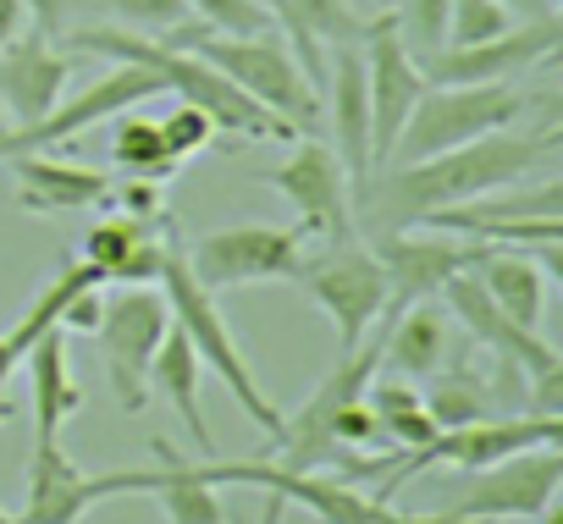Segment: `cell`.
Here are the masks:
<instances>
[{"label": "cell", "instance_id": "11", "mask_svg": "<svg viewBox=\"0 0 563 524\" xmlns=\"http://www.w3.org/2000/svg\"><path fill=\"white\" fill-rule=\"evenodd\" d=\"M172 332V310H166V293H155L150 282L144 288H117L100 310V348H106V381H111V398L122 414H144L150 403V359L161 348V337Z\"/></svg>", "mask_w": 563, "mask_h": 524}, {"label": "cell", "instance_id": "45", "mask_svg": "<svg viewBox=\"0 0 563 524\" xmlns=\"http://www.w3.org/2000/svg\"><path fill=\"white\" fill-rule=\"evenodd\" d=\"M371 7H382V12H387V7H393V0H371Z\"/></svg>", "mask_w": 563, "mask_h": 524}, {"label": "cell", "instance_id": "26", "mask_svg": "<svg viewBox=\"0 0 563 524\" xmlns=\"http://www.w3.org/2000/svg\"><path fill=\"white\" fill-rule=\"evenodd\" d=\"M199 376H205V365H199L194 343L172 326V332L161 337L155 359H150V392H161V398L177 409V420L188 425V436H194V447H199V458H221V447H216V436H210V420L199 414Z\"/></svg>", "mask_w": 563, "mask_h": 524}, {"label": "cell", "instance_id": "12", "mask_svg": "<svg viewBox=\"0 0 563 524\" xmlns=\"http://www.w3.org/2000/svg\"><path fill=\"white\" fill-rule=\"evenodd\" d=\"M265 182L294 204L305 237L316 243H349L360 237V221H354V182L338 160L332 144H321L316 133L310 138H294V155L288 160H276L265 171Z\"/></svg>", "mask_w": 563, "mask_h": 524}, {"label": "cell", "instance_id": "7", "mask_svg": "<svg viewBox=\"0 0 563 524\" xmlns=\"http://www.w3.org/2000/svg\"><path fill=\"white\" fill-rule=\"evenodd\" d=\"M563 486V442H541L525 453H508L486 469H470L459 491L431 513L437 524H503V519H536Z\"/></svg>", "mask_w": 563, "mask_h": 524}, {"label": "cell", "instance_id": "33", "mask_svg": "<svg viewBox=\"0 0 563 524\" xmlns=\"http://www.w3.org/2000/svg\"><path fill=\"white\" fill-rule=\"evenodd\" d=\"M514 29V12L503 0H448V34L442 45H486Z\"/></svg>", "mask_w": 563, "mask_h": 524}, {"label": "cell", "instance_id": "22", "mask_svg": "<svg viewBox=\"0 0 563 524\" xmlns=\"http://www.w3.org/2000/svg\"><path fill=\"white\" fill-rule=\"evenodd\" d=\"M166 237H172V221H139V215H106L84 232V254L89 266L100 271V282L111 288H144V282H161V259H166Z\"/></svg>", "mask_w": 563, "mask_h": 524}, {"label": "cell", "instance_id": "2", "mask_svg": "<svg viewBox=\"0 0 563 524\" xmlns=\"http://www.w3.org/2000/svg\"><path fill=\"white\" fill-rule=\"evenodd\" d=\"M78 51L89 56H111V62H139L161 78V89H172L183 105H199L221 138H243V144H294L299 133L282 122L276 111H265L254 94H243L227 73H216L205 56L194 51H177V45H161V40H144V34H128V29H67Z\"/></svg>", "mask_w": 563, "mask_h": 524}, {"label": "cell", "instance_id": "16", "mask_svg": "<svg viewBox=\"0 0 563 524\" xmlns=\"http://www.w3.org/2000/svg\"><path fill=\"white\" fill-rule=\"evenodd\" d=\"M365 243L376 248L382 271H387V288H393L387 310H404L415 299H437L459 271L481 266V254L492 248V243H475V237H459V232H437V226H426V232L398 226V232H376Z\"/></svg>", "mask_w": 563, "mask_h": 524}, {"label": "cell", "instance_id": "42", "mask_svg": "<svg viewBox=\"0 0 563 524\" xmlns=\"http://www.w3.org/2000/svg\"><path fill=\"white\" fill-rule=\"evenodd\" d=\"M536 524H563V508H558V497H552V502L536 513Z\"/></svg>", "mask_w": 563, "mask_h": 524}, {"label": "cell", "instance_id": "3", "mask_svg": "<svg viewBox=\"0 0 563 524\" xmlns=\"http://www.w3.org/2000/svg\"><path fill=\"white\" fill-rule=\"evenodd\" d=\"M161 45H177V51H194L205 56L216 73H227L243 94H254L265 111H276L299 138L321 133V89L305 78V67L294 62L288 40H276L271 29L265 34H210L205 23H177L172 34H161Z\"/></svg>", "mask_w": 563, "mask_h": 524}, {"label": "cell", "instance_id": "32", "mask_svg": "<svg viewBox=\"0 0 563 524\" xmlns=\"http://www.w3.org/2000/svg\"><path fill=\"white\" fill-rule=\"evenodd\" d=\"M365 403L376 409L382 436H393L398 447H420V442L437 436V425H431V414H426V398H420V387H409V381H376V376H371Z\"/></svg>", "mask_w": 563, "mask_h": 524}, {"label": "cell", "instance_id": "46", "mask_svg": "<svg viewBox=\"0 0 563 524\" xmlns=\"http://www.w3.org/2000/svg\"><path fill=\"white\" fill-rule=\"evenodd\" d=\"M0 133H7V116H0Z\"/></svg>", "mask_w": 563, "mask_h": 524}, {"label": "cell", "instance_id": "1", "mask_svg": "<svg viewBox=\"0 0 563 524\" xmlns=\"http://www.w3.org/2000/svg\"><path fill=\"white\" fill-rule=\"evenodd\" d=\"M558 116H547L541 127H497L481 133L470 144H453L442 155L409 160V166H376L365 182H354V221L360 237L376 232H398V226H420L431 210L481 199L492 188H508L519 177H530L541 160L558 155Z\"/></svg>", "mask_w": 563, "mask_h": 524}, {"label": "cell", "instance_id": "9", "mask_svg": "<svg viewBox=\"0 0 563 524\" xmlns=\"http://www.w3.org/2000/svg\"><path fill=\"white\" fill-rule=\"evenodd\" d=\"M155 464L139 469H78L62 447V436H34V464H29V491L18 524H78L111 497H150L155 491Z\"/></svg>", "mask_w": 563, "mask_h": 524}, {"label": "cell", "instance_id": "20", "mask_svg": "<svg viewBox=\"0 0 563 524\" xmlns=\"http://www.w3.org/2000/svg\"><path fill=\"white\" fill-rule=\"evenodd\" d=\"M321 122H332V149H338L349 182H365L371 177V94H365V56H360V45H332L327 51Z\"/></svg>", "mask_w": 563, "mask_h": 524}, {"label": "cell", "instance_id": "23", "mask_svg": "<svg viewBox=\"0 0 563 524\" xmlns=\"http://www.w3.org/2000/svg\"><path fill=\"white\" fill-rule=\"evenodd\" d=\"M7 166L18 171V204L34 215H67V210H95L111 199V171L95 166H73V160H51L45 149L29 155H7Z\"/></svg>", "mask_w": 563, "mask_h": 524}, {"label": "cell", "instance_id": "18", "mask_svg": "<svg viewBox=\"0 0 563 524\" xmlns=\"http://www.w3.org/2000/svg\"><path fill=\"white\" fill-rule=\"evenodd\" d=\"M437 299H442V310H448V315H453V321H459V326H464L492 359L525 370V381H536V376H558V370H563V354H558L541 332H525V326H514L508 315H497V304L486 299L475 266L459 271Z\"/></svg>", "mask_w": 563, "mask_h": 524}, {"label": "cell", "instance_id": "41", "mask_svg": "<svg viewBox=\"0 0 563 524\" xmlns=\"http://www.w3.org/2000/svg\"><path fill=\"white\" fill-rule=\"evenodd\" d=\"M503 7L519 18H541V12H558V0H503Z\"/></svg>", "mask_w": 563, "mask_h": 524}, {"label": "cell", "instance_id": "25", "mask_svg": "<svg viewBox=\"0 0 563 524\" xmlns=\"http://www.w3.org/2000/svg\"><path fill=\"white\" fill-rule=\"evenodd\" d=\"M486 299L497 304V315H508L525 332H541V310H547V271L536 266L530 248H486L475 266Z\"/></svg>", "mask_w": 563, "mask_h": 524}, {"label": "cell", "instance_id": "44", "mask_svg": "<svg viewBox=\"0 0 563 524\" xmlns=\"http://www.w3.org/2000/svg\"><path fill=\"white\" fill-rule=\"evenodd\" d=\"M0 524H18V513H7V508H0Z\"/></svg>", "mask_w": 563, "mask_h": 524}, {"label": "cell", "instance_id": "6", "mask_svg": "<svg viewBox=\"0 0 563 524\" xmlns=\"http://www.w3.org/2000/svg\"><path fill=\"white\" fill-rule=\"evenodd\" d=\"M294 282L327 310V321L338 326V343L343 354L365 343V332L387 315V271L365 237H349V243H321V248H305Z\"/></svg>", "mask_w": 563, "mask_h": 524}, {"label": "cell", "instance_id": "43", "mask_svg": "<svg viewBox=\"0 0 563 524\" xmlns=\"http://www.w3.org/2000/svg\"><path fill=\"white\" fill-rule=\"evenodd\" d=\"M227 524H254V519H249V513H227ZM260 524H265V519H260Z\"/></svg>", "mask_w": 563, "mask_h": 524}, {"label": "cell", "instance_id": "24", "mask_svg": "<svg viewBox=\"0 0 563 524\" xmlns=\"http://www.w3.org/2000/svg\"><path fill=\"white\" fill-rule=\"evenodd\" d=\"M23 365H29L34 436H62V425L84 409V387H78V376L67 365V332H45L40 343H29Z\"/></svg>", "mask_w": 563, "mask_h": 524}, {"label": "cell", "instance_id": "30", "mask_svg": "<svg viewBox=\"0 0 563 524\" xmlns=\"http://www.w3.org/2000/svg\"><path fill=\"white\" fill-rule=\"evenodd\" d=\"M84 288H106V282H100V271L89 266V259H67V266H62V271H56V277H51L40 293H34V304L18 315V326H12L7 337H12V343L29 354V343H40L45 332H56L62 310H67V304L84 293Z\"/></svg>", "mask_w": 563, "mask_h": 524}, {"label": "cell", "instance_id": "40", "mask_svg": "<svg viewBox=\"0 0 563 524\" xmlns=\"http://www.w3.org/2000/svg\"><path fill=\"white\" fill-rule=\"evenodd\" d=\"M29 29V7L23 0H0V45H12Z\"/></svg>", "mask_w": 563, "mask_h": 524}, {"label": "cell", "instance_id": "38", "mask_svg": "<svg viewBox=\"0 0 563 524\" xmlns=\"http://www.w3.org/2000/svg\"><path fill=\"white\" fill-rule=\"evenodd\" d=\"M23 7H29L34 34L45 40H62L67 29H78V0H23Z\"/></svg>", "mask_w": 563, "mask_h": 524}, {"label": "cell", "instance_id": "28", "mask_svg": "<svg viewBox=\"0 0 563 524\" xmlns=\"http://www.w3.org/2000/svg\"><path fill=\"white\" fill-rule=\"evenodd\" d=\"M393 315L398 321L382 337V359L404 381H426L431 370H442V359H448V310L437 299H415V304H404Z\"/></svg>", "mask_w": 563, "mask_h": 524}, {"label": "cell", "instance_id": "35", "mask_svg": "<svg viewBox=\"0 0 563 524\" xmlns=\"http://www.w3.org/2000/svg\"><path fill=\"white\" fill-rule=\"evenodd\" d=\"M100 7H106L128 34H144V40H161V34H172L177 23H188V0H100Z\"/></svg>", "mask_w": 563, "mask_h": 524}, {"label": "cell", "instance_id": "13", "mask_svg": "<svg viewBox=\"0 0 563 524\" xmlns=\"http://www.w3.org/2000/svg\"><path fill=\"white\" fill-rule=\"evenodd\" d=\"M420 226L437 232H459L475 243H497V248H536V243H563V182H536L525 193H481L448 210H431Z\"/></svg>", "mask_w": 563, "mask_h": 524}, {"label": "cell", "instance_id": "37", "mask_svg": "<svg viewBox=\"0 0 563 524\" xmlns=\"http://www.w3.org/2000/svg\"><path fill=\"white\" fill-rule=\"evenodd\" d=\"M161 133H166V149L177 155V160H188V155H199V149H210L221 133H216V122L199 111V105H183L177 100V111L161 122Z\"/></svg>", "mask_w": 563, "mask_h": 524}, {"label": "cell", "instance_id": "29", "mask_svg": "<svg viewBox=\"0 0 563 524\" xmlns=\"http://www.w3.org/2000/svg\"><path fill=\"white\" fill-rule=\"evenodd\" d=\"M431 387L420 392L426 398V414L437 431H453V425H470V420H486L503 409V398L492 392V376H475V370H431L426 376Z\"/></svg>", "mask_w": 563, "mask_h": 524}, {"label": "cell", "instance_id": "5", "mask_svg": "<svg viewBox=\"0 0 563 524\" xmlns=\"http://www.w3.org/2000/svg\"><path fill=\"white\" fill-rule=\"evenodd\" d=\"M530 100L514 78L508 83H426V94L415 100L387 166H409V160H426V155H442L453 144H470L481 133H497V127H514L530 116Z\"/></svg>", "mask_w": 563, "mask_h": 524}, {"label": "cell", "instance_id": "21", "mask_svg": "<svg viewBox=\"0 0 563 524\" xmlns=\"http://www.w3.org/2000/svg\"><path fill=\"white\" fill-rule=\"evenodd\" d=\"M271 29H282L294 62L305 67V78L321 89L327 83V51L332 45H360L371 18L354 0H265Z\"/></svg>", "mask_w": 563, "mask_h": 524}, {"label": "cell", "instance_id": "10", "mask_svg": "<svg viewBox=\"0 0 563 524\" xmlns=\"http://www.w3.org/2000/svg\"><path fill=\"white\" fill-rule=\"evenodd\" d=\"M376 365H382V337H376V343H360V348H349V354H338L332 376L299 403V414H282V431L271 436V464L299 469V475H310V469H332V464L343 458L332 425H338L343 403L365 398Z\"/></svg>", "mask_w": 563, "mask_h": 524}, {"label": "cell", "instance_id": "39", "mask_svg": "<svg viewBox=\"0 0 563 524\" xmlns=\"http://www.w3.org/2000/svg\"><path fill=\"white\" fill-rule=\"evenodd\" d=\"M100 310H106V293L100 288H84L67 310H62V321H56V332H84V337H95V326H100Z\"/></svg>", "mask_w": 563, "mask_h": 524}, {"label": "cell", "instance_id": "14", "mask_svg": "<svg viewBox=\"0 0 563 524\" xmlns=\"http://www.w3.org/2000/svg\"><path fill=\"white\" fill-rule=\"evenodd\" d=\"M155 94H161V78H155L150 67H139V62H117V67H111V73H100L89 89H78L73 100L62 94L40 122H29V127H7V133H0V160H7V155H29V149L73 144L78 133H89V127H100V122H111V116L133 111L139 100H155Z\"/></svg>", "mask_w": 563, "mask_h": 524}, {"label": "cell", "instance_id": "31", "mask_svg": "<svg viewBox=\"0 0 563 524\" xmlns=\"http://www.w3.org/2000/svg\"><path fill=\"white\" fill-rule=\"evenodd\" d=\"M111 160L122 177H150V182H172L183 171V160L166 149L161 122H150V116H122L111 127Z\"/></svg>", "mask_w": 563, "mask_h": 524}, {"label": "cell", "instance_id": "4", "mask_svg": "<svg viewBox=\"0 0 563 524\" xmlns=\"http://www.w3.org/2000/svg\"><path fill=\"white\" fill-rule=\"evenodd\" d=\"M161 282H166V310H172V326L194 343V354H199V365L232 392V403L260 425V431H282V409L265 398V387L254 381V365L243 359V348L232 343V332H227V321H221V310H216V293L210 288H199L194 282V271L183 266V243L177 237H166V259H161Z\"/></svg>", "mask_w": 563, "mask_h": 524}, {"label": "cell", "instance_id": "15", "mask_svg": "<svg viewBox=\"0 0 563 524\" xmlns=\"http://www.w3.org/2000/svg\"><path fill=\"white\" fill-rule=\"evenodd\" d=\"M360 56H365V94H371V171L387 166L415 100L426 94V73H420V56L398 40V23L393 12L371 18L365 40H360Z\"/></svg>", "mask_w": 563, "mask_h": 524}, {"label": "cell", "instance_id": "17", "mask_svg": "<svg viewBox=\"0 0 563 524\" xmlns=\"http://www.w3.org/2000/svg\"><path fill=\"white\" fill-rule=\"evenodd\" d=\"M563 45V12L519 18V29L486 40V45H442L426 56V83H508L530 67H547Z\"/></svg>", "mask_w": 563, "mask_h": 524}, {"label": "cell", "instance_id": "34", "mask_svg": "<svg viewBox=\"0 0 563 524\" xmlns=\"http://www.w3.org/2000/svg\"><path fill=\"white\" fill-rule=\"evenodd\" d=\"M393 23L415 56H431L442 51V34H448V0H393Z\"/></svg>", "mask_w": 563, "mask_h": 524}, {"label": "cell", "instance_id": "36", "mask_svg": "<svg viewBox=\"0 0 563 524\" xmlns=\"http://www.w3.org/2000/svg\"><path fill=\"white\" fill-rule=\"evenodd\" d=\"M188 18L205 23L210 34H265L271 29L265 0H188Z\"/></svg>", "mask_w": 563, "mask_h": 524}, {"label": "cell", "instance_id": "8", "mask_svg": "<svg viewBox=\"0 0 563 524\" xmlns=\"http://www.w3.org/2000/svg\"><path fill=\"white\" fill-rule=\"evenodd\" d=\"M305 248H310L305 226L238 221V226H216L199 243H188L183 266L194 271L199 288L232 293V288H249V282H294Z\"/></svg>", "mask_w": 563, "mask_h": 524}, {"label": "cell", "instance_id": "27", "mask_svg": "<svg viewBox=\"0 0 563 524\" xmlns=\"http://www.w3.org/2000/svg\"><path fill=\"white\" fill-rule=\"evenodd\" d=\"M155 453V502L166 508L172 524H227V508H221V486L205 475V458H183L172 442H150Z\"/></svg>", "mask_w": 563, "mask_h": 524}, {"label": "cell", "instance_id": "19", "mask_svg": "<svg viewBox=\"0 0 563 524\" xmlns=\"http://www.w3.org/2000/svg\"><path fill=\"white\" fill-rule=\"evenodd\" d=\"M73 83V62L45 40V34H18L12 45H0V116L7 127L40 122Z\"/></svg>", "mask_w": 563, "mask_h": 524}]
</instances>
